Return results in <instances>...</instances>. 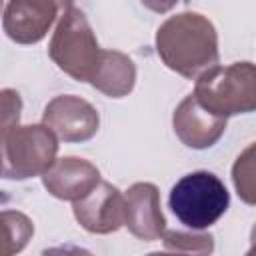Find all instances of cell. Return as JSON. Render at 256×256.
Masks as SVG:
<instances>
[{
	"instance_id": "obj_1",
	"label": "cell",
	"mask_w": 256,
	"mask_h": 256,
	"mask_svg": "<svg viewBox=\"0 0 256 256\" xmlns=\"http://www.w3.org/2000/svg\"><path fill=\"white\" fill-rule=\"evenodd\" d=\"M156 52L162 62L184 78H200L218 66V34L214 24L198 12L166 18L156 32Z\"/></svg>"
},
{
	"instance_id": "obj_2",
	"label": "cell",
	"mask_w": 256,
	"mask_h": 256,
	"mask_svg": "<svg viewBox=\"0 0 256 256\" xmlns=\"http://www.w3.org/2000/svg\"><path fill=\"white\" fill-rule=\"evenodd\" d=\"M198 102L216 116L228 118L256 110V64L234 62L204 72L194 86Z\"/></svg>"
},
{
	"instance_id": "obj_3",
	"label": "cell",
	"mask_w": 256,
	"mask_h": 256,
	"mask_svg": "<svg viewBox=\"0 0 256 256\" xmlns=\"http://www.w3.org/2000/svg\"><path fill=\"white\" fill-rule=\"evenodd\" d=\"M50 58L78 82H90L100 56L102 48L80 8L74 4H64V12L56 24L48 46Z\"/></svg>"
},
{
	"instance_id": "obj_4",
	"label": "cell",
	"mask_w": 256,
	"mask_h": 256,
	"mask_svg": "<svg viewBox=\"0 0 256 256\" xmlns=\"http://www.w3.org/2000/svg\"><path fill=\"white\" fill-rule=\"evenodd\" d=\"M170 210L190 230H204L216 224L230 206L224 182L206 170L182 176L170 190Z\"/></svg>"
},
{
	"instance_id": "obj_5",
	"label": "cell",
	"mask_w": 256,
	"mask_h": 256,
	"mask_svg": "<svg viewBox=\"0 0 256 256\" xmlns=\"http://www.w3.org/2000/svg\"><path fill=\"white\" fill-rule=\"evenodd\" d=\"M58 136L46 124L14 126L2 134V176L26 180L44 174L58 152Z\"/></svg>"
},
{
	"instance_id": "obj_6",
	"label": "cell",
	"mask_w": 256,
	"mask_h": 256,
	"mask_svg": "<svg viewBox=\"0 0 256 256\" xmlns=\"http://www.w3.org/2000/svg\"><path fill=\"white\" fill-rule=\"evenodd\" d=\"M42 124H46L64 142H84L98 132L100 116L98 110L84 98L64 94L46 104Z\"/></svg>"
},
{
	"instance_id": "obj_7",
	"label": "cell",
	"mask_w": 256,
	"mask_h": 256,
	"mask_svg": "<svg viewBox=\"0 0 256 256\" xmlns=\"http://www.w3.org/2000/svg\"><path fill=\"white\" fill-rule=\"evenodd\" d=\"M74 218L92 234H110L126 224V196L110 182H100L86 198L74 202Z\"/></svg>"
},
{
	"instance_id": "obj_8",
	"label": "cell",
	"mask_w": 256,
	"mask_h": 256,
	"mask_svg": "<svg viewBox=\"0 0 256 256\" xmlns=\"http://www.w3.org/2000/svg\"><path fill=\"white\" fill-rule=\"evenodd\" d=\"M172 126L182 144L194 150L214 146L226 130V118L204 108L194 94L186 96L172 116Z\"/></svg>"
},
{
	"instance_id": "obj_9",
	"label": "cell",
	"mask_w": 256,
	"mask_h": 256,
	"mask_svg": "<svg viewBox=\"0 0 256 256\" xmlns=\"http://www.w3.org/2000/svg\"><path fill=\"white\" fill-rule=\"evenodd\" d=\"M58 16L56 2L38 0H12L4 8L2 26L10 40L18 44L40 42Z\"/></svg>"
},
{
	"instance_id": "obj_10",
	"label": "cell",
	"mask_w": 256,
	"mask_h": 256,
	"mask_svg": "<svg viewBox=\"0 0 256 256\" xmlns=\"http://www.w3.org/2000/svg\"><path fill=\"white\" fill-rule=\"evenodd\" d=\"M100 182L98 168L92 162L76 156L58 158L42 174V184L54 198L72 202L86 198Z\"/></svg>"
},
{
	"instance_id": "obj_11",
	"label": "cell",
	"mask_w": 256,
	"mask_h": 256,
	"mask_svg": "<svg viewBox=\"0 0 256 256\" xmlns=\"http://www.w3.org/2000/svg\"><path fill=\"white\" fill-rule=\"evenodd\" d=\"M140 240H158L166 232V218L160 210V194L152 182H136L126 192V224Z\"/></svg>"
},
{
	"instance_id": "obj_12",
	"label": "cell",
	"mask_w": 256,
	"mask_h": 256,
	"mask_svg": "<svg viewBox=\"0 0 256 256\" xmlns=\"http://www.w3.org/2000/svg\"><path fill=\"white\" fill-rule=\"evenodd\" d=\"M136 82L134 62L118 50H102L98 68L90 84L110 98H122L132 92Z\"/></svg>"
},
{
	"instance_id": "obj_13",
	"label": "cell",
	"mask_w": 256,
	"mask_h": 256,
	"mask_svg": "<svg viewBox=\"0 0 256 256\" xmlns=\"http://www.w3.org/2000/svg\"><path fill=\"white\" fill-rule=\"evenodd\" d=\"M34 234L32 220L18 212V210H4L2 212V256H14Z\"/></svg>"
},
{
	"instance_id": "obj_14",
	"label": "cell",
	"mask_w": 256,
	"mask_h": 256,
	"mask_svg": "<svg viewBox=\"0 0 256 256\" xmlns=\"http://www.w3.org/2000/svg\"><path fill=\"white\" fill-rule=\"evenodd\" d=\"M232 182L242 202L256 204V142L240 152L232 166Z\"/></svg>"
},
{
	"instance_id": "obj_15",
	"label": "cell",
	"mask_w": 256,
	"mask_h": 256,
	"mask_svg": "<svg viewBox=\"0 0 256 256\" xmlns=\"http://www.w3.org/2000/svg\"><path fill=\"white\" fill-rule=\"evenodd\" d=\"M162 242L168 252L186 254V256H210L214 250L212 234H204V232L166 230L162 236Z\"/></svg>"
},
{
	"instance_id": "obj_16",
	"label": "cell",
	"mask_w": 256,
	"mask_h": 256,
	"mask_svg": "<svg viewBox=\"0 0 256 256\" xmlns=\"http://www.w3.org/2000/svg\"><path fill=\"white\" fill-rule=\"evenodd\" d=\"M20 110H22V100H20L18 92L4 88L2 90V134L10 132L14 126H18Z\"/></svg>"
},
{
	"instance_id": "obj_17",
	"label": "cell",
	"mask_w": 256,
	"mask_h": 256,
	"mask_svg": "<svg viewBox=\"0 0 256 256\" xmlns=\"http://www.w3.org/2000/svg\"><path fill=\"white\" fill-rule=\"evenodd\" d=\"M42 256H94V254L88 252L86 248H80V246H74V244H64V246L46 248L42 252Z\"/></svg>"
},
{
	"instance_id": "obj_18",
	"label": "cell",
	"mask_w": 256,
	"mask_h": 256,
	"mask_svg": "<svg viewBox=\"0 0 256 256\" xmlns=\"http://www.w3.org/2000/svg\"><path fill=\"white\" fill-rule=\"evenodd\" d=\"M148 256H186V254H176V252H152Z\"/></svg>"
},
{
	"instance_id": "obj_19",
	"label": "cell",
	"mask_w": 256,
	"mask_h": 256,
	"mask_svg": "<svg viewBox=\"0 0 256 256\" xmlns=\"http://www.w3.org/2000/svg\"><path fill=\"white\" fill-rule=\"evenodd\" d=\"M250 242H252V246H256V224L250 230Z\"/></svg>"
},
{
	"instance_id": "obj_20",
	"label": "cell",
	"mask_w": 256,
	"mask_h": 256,
	"mask_svg": "<svg viewBox=\"0 0 256 256\" xmlns=\"http://www.w3.org/2000/svg\"><path fill=\"white\" fill-rule=\"evenodd\" d=\"M246 256H256V246H252V248L246 252Z\"/></svg>"
}]
</instances>
